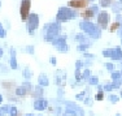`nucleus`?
Listing matches in <instances>:
<instances>
[{"label": "nucleus", "instance_id": "obj_3", "mask_svg": "<svg viewBox=\"0 0 122 116\" xmlns=\"http://www.w3.org/2000/svg\"><path fill=\"white\" fill-rule=\"evenodd\" d=\"M90 0H70L69 1V7L75 8V9H85L88 5Z\"/></svg>", "mask_w": 122, "mask_h": 116}, {"label": "nucleus", "instance_id": "obj_2", "mask_svg": "<svg viewBox=\"0 0 122 116\" xmlns=\"http://www.w3.org/2000/svg\"><path fill=\"white\" fill-rule=\"evenodd\" d=\"M30 7H31V0H21V7H20V13H21L22 21H26L30 14Z\"/></svg>", "mask_w": 122, "mask_h": 116}, {"label": "nucleus", "instance_id": "obj_16", "mask_svg": "<svg viewBox=\"0 0 122 116\" xmlns=\"http://www.w3.org/2000/svg\"><path fill=\"white\" fill-rule=\"evenodd\" d=\"M1 56H3V50L0 48V57H1Z\"/></svg>", "mask_w": 122, "mask_h": 116}, {"label": "nucleus", "instance_id": "obj_5", "mask_svg": "<svg viewBox=\"0 0 122 116\" xmlns=\"http://www.w3.org/2000/svg\"><path fill=\"white\" fill-rule=\"evenodd\" d=\"M34 107H35V110H44L46 107H47V102L46 100H39L38 99L35 103H34Z\"/></svg>", "mask_w": 122, "mask_h": 116}, {"label": "nucleus", "instance_id": "obj_18", "mask_svg": "<svg viewBox=\"0 0 122 116\" xmlns=\"http://www.w3.org/2000/svg\"><path fill=\"white\" fill-rule=\"evenodd\" d=\"M0 7H1V1H0Z\"/></svg>", "mask_w": 122, "mask_h": 116}, {"label": "nucleus", "instance_id": "obj_7", "mask_svg": "<svg viewBox=\"0 0 122 116\" xmlns=\"http://www.w3.org/2000/svg\"><path fill=\"white\" fill-rule=\"evenodd\" d=\"M39 85H43V86L48 85V80L46 78V76H42V77H39Z\"/></svg>", "mask_w": 122, "mask_h": 116}, {"label": "nucleus", "instance_id": "obj_15", "mask_svg": "<svg viewBox=\"0 0 122 116\" xmlns=\"http://www.w3.org/2000/svg\"><path fill=\"white\" fill-rule=\"evenodd\" d=\"M26 51H27V52H30V54H33V52H34V48H33V47H31V46H30V47H29V48H26Z\"/></svg>", "mask_w": 122, "mask_h": 116}, {"label": "nucleus", "instance_id": "obj_6", "mask_svg": "<svg viewBox=\"0 0 122 116\" xmlns=\"http://www.w3.org/2000/svg\"><path fill=\"white\" fill-rule=\"evenodd\" d=\"M92 14H94V11L92 9H86V11L82 12V16L85 17V18H88V17H91Z\"/></svg>", "mask_w": 122, "mask_h": 116}, {"label": "nucleus", "instance_id": "obj_17", "mask_svg": "<svg viewBox=\"0 0 122 116\" xmlns=\"http://www.w3.org/2000/svg\"><path fill=\"white\" fill-rule=\"evenodd\" d=\"M1 100H3V98H1V95H0V103H1Z\"/></svg>", "mask_w": 122, "mask_h": 116}, {"label": "nucleus", "instance_id": "obj_14", "mask_svg": "<svg viewBox=\"0 0 122 116\" xmlns=\"http://www.w3.org/2000/svg\"><path fill=\"white\" fill-rule=\"evenodd\" d=\"M117 28H118V24L116 22V24H113V25H112V28H110V31H114Z\"/></svg>", "mask_w": 122, "mask_h": 116}, {"label": "nucleus", "instance_id": "obj_1", "mask_svg": "<svg viewBox=\"0 0 122 116\" xmlns=\"http://www.w3.org/2000/svg\"><path fill=\"white\" fill-rule=\"evenodd\" d=\"M26 21H27L29 33L33 34L34 31H35V29L38 28V25H39V17H38V14H35V13H31V14H29V17H27Z\"/></svg>", "mask_w": 122, "mask_h": 116}, {"label": "nucleus", "instance_id": "obj_13", "mask_svg": "<svg viewBox=\"0 0 122 116\" xmlns=\"http://www.w3.org/2000/svg\"><path fill=\"white\" fill-rule=\"evenodd\" d=\"M24 74H25V77H26V78H30V77H31V72H29L27 69H26V71L24 72Z\"/></svg>", "mask_w": 122, "mask_h": 116}, {"label": "nucleus", "instance_id": "obj_12", "mask_svg": "<svg viewBox=\"0 0 122 116\" xmlns=\"http://www.w3.org/2000/svg\"><path fill=\"white\" fill-rule=\"evenodd\" d=\"M5 34H7V33H5V30H4V29H3L1 24H0V37H1V38H3V37H5Z\"/></svg>", "mask_w": 122, "mask_h": 116}, {"label": "nucleus", "instance_id": "obj_11", "mask_svg": "<svg viewBox=\"0 0 122 116\" xmlns=\"http://www.w3.org/2000/svg\"><path fill=\"white\" fill-rule=\"evenodd\" d=\"M42 93H43V90H42V88H36V90H35V97H38V95H42Z\"/></svg>", "mask_w": 122, "mask_h": 116}, {"label": "nucleus", "instance_id": "obj_8", "mask_svg": "<svg viewBox=\"0 0 122 116\" xmlns=\"http://www.w3.org/2000/svg\"><path fill=\"white\" fill-rule=\"evenodd\" d=\"M10 66H12L13 69L17 68V61H16V57H14V56L10 57Z\"/></svg>", "mask_w": 122, "mask_h": 116}, {"label": "nucleus", "instance_id": "obj_10", "mask_svg": "<svg viewBox=\"0 0 122 116\" xmlns=\"http://www.w3.org/2000/svg\"><path fill=\"white\" fill-rule=\"evenodd\" d=\"M10 116H17V108L16 107H12V108H10Z\"/></svg>", "mask_w": 122, "mask_h": 116}, {"label": "nucleus", "instance_id": "obj_19", "mask_svg": "<svg viewBox=\"0 0 122 116\" xmlns=\"http://www.w3.org/2000/svg\"><path fill=\"white\" fill-rule=\"evenodd\" d=\"M27 116H33V115H27Z\"/></svg>", "mask_w": 122, "mask_h": 116}, {"label": "nucleus", "instance_id": "obj_9", "mask_svg": "<svg viewBox=\"0 0 122 116\" xmlns=\"http://www.w3.org/2000/svg\"><path fill=\"white\" fill-rule=\"evenodd\" d=\"M7 112H8V107H1V108H0V116L5 115Z\"/></svg>", "mask_w": 122, "mask_h": 116}, {"label": "nucleus", "instance_id": "obj_4", "mask_svg": "<svg viewBox=\"0 0 122 116\" xmlns=\"http://www.w3.org/2000/svg\"><path fill=\"white\" fill-rule=\"evenodd\" d=\"M30 91H31V85L30 83H24L22 86H20V88H17V95H27V94H30Z\"/></svg>", "mask_w": 122, "mask_h": 116}]
</instances>
